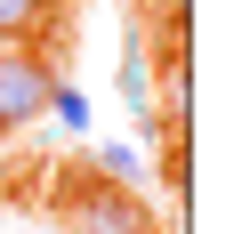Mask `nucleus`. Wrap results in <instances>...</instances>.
Returning a JSON list of instances; mask_svg holds the SVG:
<instances>
[{"mask_svg":"<svg viewBox=\"0 0 250 234\" xmlns=\"http://www.w3.org/2000/svg\"><path fill=\"white\" fill-rule=\"evenodd\" d=\"M97 178L129 186V178H137V153H129V146H105V153H97Z\"/></svg>","mask_w":250,"mask_h":234,"instance_id":"6","label":"nucleus"},{"mask_svg":"<svg viewBox=\"0 0 250 234\" xmlns=\"http://www.w3.org/2000/svg\"><path fill=\"white\" fill-rule=\"evenodd\" d=\"M49 89H57L49 49H33V41H0V137H8V129H33V121L49 113Z\"/></svg>","mask_w":250,"mask_h":234,"instance_id":"2","label":"nucleus"},{"mask_svg":"<svg viewBox=\"0 0 250 234\" xmlns=\"http://www.w3.org/2000/svg\"><path fill=\"white\" fill-rule=\"evenodd\" d=\"M121 89H129V105H137V113H153V97H146V49H129V57H121Z\"/></svg>","mask_w":250,"mask_h":234,"instance_id":"4","label":"nucleus"},{"mask_svg":"<svg viewBox=\"0 0 250 234\" xmlns=\"http://www.w3.org/2000/svg\"><path fill=\"white\" fill-rule=\"evenodd\" d=\"M49 113L65 121V129H89V105H81V89H65V81L49 89Z\"/></svg>","mask_w":250,"mask_h":234,"instance_id":"5","label":"nucleus"},{"mask_svg":"<svg viewBox=\"0 0 250 234\" xmlns=\"http://www.w3.org/2000/svg\"><path fill=\"white\" fill-rule=\"evenodd\" d=\"M57 218H65V234H153L146 202L129 194V186L97 178V170H73L65 194H57Z\"/></svg>","mask_w":250,"mask_h":234,"instance_id":"1","label":"nucleus"},{"mask_svg":"<svg viewBox=\"0 0 250 234\" xmlns=\"http://www.w3.org/2000/svg\"><path fill=\"white\" fill-rule=\"evenodd\" d=\"M49 17H57V0H0V41H33L41 49Z\"/></svg>","mask_w":250,"mask_h":234,"instance_id":"3","label":"nucleus"}]
</instances>
